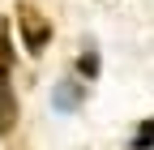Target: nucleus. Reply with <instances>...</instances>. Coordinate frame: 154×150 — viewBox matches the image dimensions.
<instances>
[{"mask_svg":"<svg viewBox=\"0 0 154 150\" xmlns=\"http://www.w3.org/2000/svg\"><path fill=\"white\" fill-rule=\"evenodd\" d=\"M17 26H22V47H26L30 56H43V47H47V39H51V22H47L34 5H17Z\"/></svg>","mask_w":154,"mask_h":150,"instance_id":"obj_1","label":"nucleus"},{"mask_svg":"<svg viewBox=\"0 0 154 150\" xmlns=\"http://www.w3.org/2000/svg\"><path fill=\"white\" fill-rule=\"evenodd\" d=\"M13 120H17V99H13V86L5 77V82H0V137L13 129Z\"/></svg>","mask_w":154,"mask_h":150,"instance_id":"obj_2","label":"nucleus"},{"mask_svg":"<svg viewBox=\"0 0 154 150\" xmlns=\"http://www.w3.org/2000/svg\"><path fill=\"white\" fill-rule=\"evenodd\" d=\"M150 146H154V116L137 124V133H133V142H128V150H150Z\"/></svg>","mask_w":154,"mask_h":150,"instance_id":"obj_3","label":"nucleus"},{"mask_svg":"<svg viewBox=\"0 0 154 150\" xmlns=\"http://www.w3.org/2000/svg\"><path fill=\"white\" fill-rule=\"evenodd\" d=\"M77 99H82V86H77V82H69V86L56 90V107H60V111H73Z\"/></svg>","mask_w":154,"mask_h":150,"instance_id":"obj_4","label":"nucleus"},{"mask_svg":"<svg viewBox=\"0 0 154 150\" xmlns=\"http://www.w3.org/2000/svg\"><path fill=\"white\" fill-rule=\"evenodd\" d=\"M9 64H13V47H9V30L0 22V82L9 77Z\"/></svg>","mask_w":154,"mask_h":150,"instance_id":"obj_5","label":"nucleus"},{"mask_svg":"<svg viewBox=\"0 0 154 150\" xmlns=\"http://www.w3.org/2000/svg\"><path fill=\"white\" fill-rule=\"evenodd\" d=\"M77 69H82L86 77H94V73H99V56H94V52H86L82 60H77Z\"/></svg>","mask_w":154,"mask_h":150,"instance_id":"obj_6","label":"nucleus"}]
</instances>
